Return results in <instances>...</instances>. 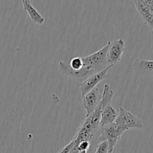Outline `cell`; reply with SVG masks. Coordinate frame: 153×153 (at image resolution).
Instances as JSON below:
<instances>
[{"label": "cell", "mask_w": 153, "mask_h": 153, "mask_svg": "<svg viewBox=\"0 0 153 153\" xmlns=\"http://www.w3.org/2000/svg\"><path fill=\"white\" fill-rule=\"evenodd\" d=\"M125 131H126L125 129L114 123L106 126L100 127L97 140H98L100 143L106 140L108 143V153H113L114 146Z\"/></svg>", "instance_id": "6da1fadb"}, {"label": "cell", "mask_w": 153, "mask_h": 153, "mask_svg": "<svg viewBox=\"0 0 153 153\" xmlns=\"http://www.w3.org/2000/svg\"><path fill=\"white\" fill-rule=\"evenodd\" d=\"M111 42L108 41L107 44L102 48L100 50L88 55V56L82 58L84 67H88L94 70L96 73L102 71L106 67H108L107 64V52L110 46Z\"/></svg>", "instance_id": "7a4b0ae2"}, {"label": "cell", "mask_w": 153, "mask_h": 153, "mask_svg": "<svg viewBox=\"0 0 153 153\" xmlns=\"http://www.w3.org/2000/svg\"><path fill=\"white\" fill-rule=\"evenodd\" d=\"M114 123L126 131H128L131 128L140 129L143 127V123L141 119L122 107L120 108L119 114Z\"/></svg>", "instance_id": "3957f363"}, {"label": "cell", "mask_w": 153, "mask_h": 153, "mask_svg": "<svg viewBox=\"0 0 153 153\" xmlns=\"http://www.w3.org/2000/svg\"><path fill=\"white\" fill-rule=\"evenodd\" d=\"M59 68L63 74L68 76L76 82H81V83L86 80L91 76L97 73L94 70L88 67H84L80 70H73L70 67L68 62L63 61H59Z\"/></svg>", "instance_id": "277c9868"}, {"label": "cell", "mask_w": 153, "mask_h": 153, "mask_svg": "<svg viewBox=\"0 0 153 153\" xmlns=\"http://www.w3.org/2000/svg\"><path fill=\"white\" fill-rule=\"evenodd\" d=\"M133 3L141 20L153 33V0H134Z\"/></svg>", "instance_id": "5b68a950"}, {"label": "cell", "mask_w": 153, "mask_h": 153, "mask_svg": "<svg viewBox=\"0 0 153 153\" xmlns=\"http://www.w3.org/2000/svg\"><path fill=\"white\" fill-rule=\"evenodd\" d=\"M111 67H111V66H108V67H107L103 70L92 75L90 77H88L86 80H85L83 82L80 83L79 88H80L82 97H84L88 93H89L91 91H92L93 89L97 88V85L100 82H101L102 81L107 79L109 76L108 71Z\"/></svg>", "instance_id": "8992f818"}, {"label": "cell", "mask_w": 153, "mask_h": 153, "mask_svg": "<svg viewBox=\"0 0 153 153\" xmlns=\"http://www.w3.org/2000/svg\"><path fill=\"white\" fill-rule=\"evenodd\" d=\"M124 52L125 42L123 39H118L111 43L106 56L108 66L113 67L114 65L120 62Z\"/></svg>", "instance_id": "52a82bcc"}, {"label": "cell", "mask_w": 153, "mask_h": 153, "mask_svg": "<svg viewBox=\"0 0 153 153\" xmlns=\"http://www.w3.org/2000/svg\"><path fill=\"white\" fill-rule=\"evenodd\" d=\"M102 95L99 88H95L84 97H82V107L86 111V117L91 115L97 109L101 101Z\"/></svg>", "instance_id": "ba28073f"}, {"label": "cell", "mask_w": 153, "mask_h": 153, "mask_svg": "<svg viewBox=\"0 0 153 153\" xmlns=\"http://www.w3.org/2000/svg\"><path fill=\"white\" fill-rule=\"evenodd\" d=\"M132 69L138 77L153 76V61L137 58L132 64Z\"/></svg>", "instance_id": "9c48e42d"}, {"label": "cell", "mask_w": 153, "mask_h": 153, "mask_svg": "<svg viewBox=\"0 0 153 153\" xmlns=\"http://www.w3.org/2000/svg\"><path fill=\"white\" fill-rule=\"evenodd\" d=\"M117 115L118 114L114 108L111 104L108 105L102 110L100 115V127H104L114 123L117 117Z\"/></svg>", "instance_id": "30bf717a"}, {"label": "cell", "mask_w": 153, "mask_h": 153, "mask_svg": "<svg viewBox=\"0 0 153 153\" xmlns=\"http://www.w3.org/2000/svg\"><path fill=\"white\" fill-rule=\"evenodd\" d=\"M22 4L23 6V9L26 11L31 20L36 24L43 25L45 22V19L40 13L37 10V9L32 5V3L29 0H22Z\"/></svg>", "instance_id": "8fae6325"}, {"label": "cell", "mask_w": 153, "mask_h": 153, "mask_svg": "<svg viewBox=\"0 0 153 153\" xmlns=\"http://www.w3.org/2000/svg\"><path fill=\"white\" fill-rule=\"evenodd\" d=\"M70 64V67L73 70H80L84 67L83 61H82V58L80 57H75L70 61V62H68Z\"/></svg>", "instance_id": "7c38bea8"}, {"label": "cell", "mask_w": 153, "mask_h": 153, "mask_svg": "<svg viewBox=\"0 0 153 153\" xmlns=\"http://www.w3.org/2000/svg\"><path fill=\"white\" fill-rule=\"evenodd\" d=\"M95 153H108V143L106 140L100 142L97 146Z\"/></svg>", "instance_id": "4fadbf2b"}, {"label": "cell", "mask_w": 153, "mask_h": 153, "mask_svg": "<svg viewBox=\"0 0 153 153\" xmlns=\"http://www.w3.org/2000/svg\"><path fill=\"white\" fill-rule=\"evenodd\" d=\"M75 146V140L73 139V140L70 141V143H69L68 144L66 145L64 147L61 148L59 151H58V153H70L71 149H73V146Z\"/></svg>", "instance_id": "5bb4252c"}, {"label": "cell", "mask_w": 153, "mask_h": 153, "mask_svg": "<svg viewBox=\"0 0 153 153\" xmlns=\"http://www.w3.org/2000/svg\"><path fill=\"white\" fill-rule=\"evenodd\" d=\"M91 142L88 140H84V141L80 142L78 145V150L79 151H88L90 148Z\"/></svg>", "instance_id": "9a60e30c"}, {"label": "cell", "mask_w": 153, "mask_h": 153, "mask_svg": "<svg viewBox=\"0 0 153 153\" xmlns=\"http://www.w3.org/2000/svg\"><path fill=\"white\" fill-rule=\"evenodd\" d=\"M78 145L75 144V146H73V149H71L70 153H79V150H78Z\"/></svg>", "instance_id": "2e32d148"}, {"label": "cell", "mask_w": 153, "mask_h": 153, "mask_svg": "<svg viewBox=\"0 0 153 153\" xmlns=\"http://www.w3.org/2000/svg\"><path fill=\"white\" fill-rule=\"evenodd\" d=\"M79 153H88V151H79Z\"/></svg>", "instance_id": "e0dca14e"}]
</instances>
